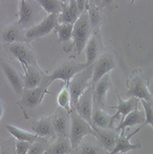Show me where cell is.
<instances>
[{"label": "cell", "instance_id": "6da1fadb", "mask_svg": "<svg viewBox=\"0 0 153 154\" xmlns=\"http://www.w3.org/2000/svg\"><path fill=\"white\" fill-rule=\"evenodd\" d=\"M51 83L52 82L50 80L49 75H45L43 82L37 88L31 90L24 89L21 94V99L17 103V104L22 110L26 119H29V116H28L29 112L39 106L43 101L44 95L50 93L48 88Z\"/></svg>", "mask_w": 153, "mask_h": 154}, {"label": "cell", "instance_id": "7a4b0ae2", "mask_svg": "<svg viewBox=\"0 0 153 154\" xmlns=\"http://www.w3.org/2000/svg\"><path fill=\"white\" fill-rule=\"evenodd\" d=\"M92 34V30L89 20L88 11L85 9L73 25V46L79 55L86 48L87 43Z\"/></svg>", "mask_w": 153, "mask_h": 154}, {"label": "cell", "instance_id": "3957f363", "mask_svg": "<svg viewBox=\"0 0 153 154\" xmlns=\"http://www.w3.org/2000/svg\"><path fill=\"white\" fill-rule=\"evenodd\" d=\"M87 136H95V131L91 125L79 116L74 110L70 114V133H69V140H70L73 150H75Z\"/></svg>", "mask_w": 153, "mask_h": 154}, {"label": "cell", "instance_id": "277c9868", "mask_svg": "<svg viewBox=\"0 0 153 154\" xmlns=\"http://www.w3.org/2000/svg\"><path fill=\"white\" fill-rule=\"evenodd\" d=\"M127 86L128 88L127 96L153 103V96L148 90V80L140 71L133 72L127 81Z\"/></svg>", "mask_w": 153, "mask_h": 154}, {"label": "cell", "instance_id": "5b68a950", "mask_svg": "<svg viewBox=\"0 0 153 154\" xmlns=\"http://www.w3.org/2000/svg\"><path fill=\"white\" fill-rule=\"evenodd\" d=\"M93 73V66H87L84 70L77 74L69 81V90L71 93V107L76 105L79 97L90 86V80Z\"/></svg>", "mask_w": 153, "mask_h": 154}, {"label": "cell", "instance_id": "8992f818", "mask_svg": "<svg viewBox=\"0 0 153 154\" xmlns=\"http://www.w3.org/2000/svg\"><path fill=\"white\" fill-rule=\"evenodd\" d=\"M115 65L116 61L113 52L106 51L100 55L93 65V73L90 80V87L92 91L96 84L115 67Z\"/></svg>", "mask_w": 153, "mask_h": 154}, {"label": "cell", "instance_id": "52a82bcc", "mask_svg": "<svg viewBox=\"0 0 153 154\" xmlns=\"http://www.w3.org/2000/svg\"><path fill=\"white\" fill-rule=\"evenodd\" d=\"M41 7L36 1H20L18 24L23 29H31L40 18Z\"/></svg>", "mask_w": 153, "mask_h": 154}, {"label": "cell", "instance_id": "ba28073f", "mask_svg": "<svg viewBox=\"0 0 153 154\" xmlns=\"http://www.w3.org/2000/svg\"><path fill=\"white\" fill-rule=\"evenodd\" d=\"M86 67L87 66L85 63H78L74 59H68L64 61L55 68L54 72L49 75V78L51 82L55 79H61L66 83L67 81H70L73 77L84 70Z\"/></svg>", "mask_w": 153, "mask_h": 154}, {"label": "cell", "instance_id": "9c48e42d", "mask_svg": "<svg viewBox=\"0 0 153 154\" xmlns=\"http://www.w3.org/2000/svg\"><path fill=\"white\" fill-rule=\"evenodd\" d=\"M5 48L20 62L22 67H25L26 66L38 65L36 62L35 52L29 43H16L5 45Z\"/></svg>", "mask_w": 153, "mask_h": 154}, {"label": "cell", "instance_id": "30bf717a", "mask_svg": "<svg viewBox=\"0 0 153 154\" xmlns=\"http://www.w3.org/2000/svg\"><path fill=\"white\" fill-rule=\"evenodd\" d=\"M57 24V15L50 14L49 16L44 18L41 23L27 30V32H25L27 43H30V42L34 40H39L41 37L49 34Z\"/></svg>", "mask_w": 153, "mask_h": 154}, {"label": "cell", "instance_id": "8fae6325", "mask_svg": "<svg viewBox=\"0 0 153 154\" xmlns=\"http://www.w3.org/2000/svg\"><path fill=\"white\" fill-rule=\"evenodd\" d=\"M0 66L13 91L16 94L21 95L24 91L23 77L17 71L15 67L4 58H0Z\"/></svg>", "mask_w": 153, "mask_h": 154}, {"label": "cell", "instance_id": "7c38bea8", "mask_svg": "<svg viewBox=\"0 0 153 154\" xmlns=\"http://www.w3.org/2000/svg\"><path fill=\"white\" fill-rule=\"evenodd\" d=\"M92 108H93V98H92V89L90 86L83 93L76 103V105L73 107L72 110H74L76 113L81 116L85 121H87L92 128Z\"/></svg>", "mask_w": 153, "mask_h": 154}, {"label": "cell", "instance_id": "4fadbf2b", "mask_svg": "<svg viewBox=\"0 0 153 154\" xmlns=\"http://www.w3.org/2000/svg\"><path fill=\"white\" fill-rule=\"evenodd\" d=\"M53 127L55 134L58 137L69 138L70 133V115L67 112L59 107L57 109L55 113L51 116Z\"/></svg>", "mask_w": 153, "mask_h": 154}, {"label": "cell", "instance_id": "5bb4252c", "mask_svg": "<svg viewBox=\"0 0 153 154\" xmlns=\"http://www.w3.org/2000/svg\"><path fill=\"white\" fill-rule=\"evenodd\" d=\"M0 38L6 45L27 43L24 29L18 24V22L11 23L4 27L0 32Z\"/></svg>", "mask_w": 153, "mask_h": 154}, {"label": "cell", "instance_id": "9a60e30c", "mask_svg": "<svg viewBox=\"0 0 153 154\" xmlns=\"http://www.w3.org/2000/svg\"><path fill=\"white\" fill-rule=\"evenodd\" d=\"M92 128L95 131L94 137L104 148V149L110 153L115 147L119 132H117L114 128L102 129L96 127H93Z\"/></svg>", "mask_w": 153, "mask_h": 154}, {"label": "cell", "instance_id": "2e32d148", "mask_svg": "<svg viewBox=\"0 0 153 154\" xmlns=\"http://www.w3.org/2000/svg\"><path fill=\"white\" fill-rule=\"evenodd\" d=\"M111 87V79L109 74L104 76L98 83L96 84L92 91L93 103L103 110H105L109 106L106 104V95L108 90Z\"/></svg>", "mask_w": 153, "mask_h": 154}, {"label": "cell", "instance_id": "e0dca14e", "mask_svg": "<svg viewBox=\"0 0 153 154\" xmlns=\"http://www.w3.org/2000/svg\"><path fill=\"white\" fill-rule=\"evenodd\" d=\"M24 70V89H34L37 88L43 82L45 74L41 70L38 65L35 66H26L23 67Z\"/></svg>", "mask_w": 153, "mask_h": 154}, {"label": "cell", "instance_id": "ac0fdd59", "mask_svg": "<svg viewBox=\"0 0 153 154\" xmlns=\"http://www.w3.org/2000/svg\"><path fill=\"white\" fill-rule=\"evenodd\" d=\"M143 127L138 128L136 131H134L133 133H130L128 135H124V130H122L121 133H119L117 140H116V144L115 149L111 151L109 154H117V153H126L127 151L130 150H134V149H138L141 147V144L138 142L136 144H132L130 142L131 137L136 134L138 131H139Z\"/></svg>", "mask_w": 153, "mask_h": 154}, {"label": "cell", "instance_id": "d6986e66", "mask_svg": "<svg viewBox=\"0 0 153 154\" xmlns=\"http://www.w3.org/2000/svg\"><path fill=\"white\" fill-rule=\"evenodd\" d=\"M79 12L77 8V3L74 0L64 1L62 11L57 16V22L59 24H71L74 25L79 17Z\"/></svg>", "mask_w": 153, "mask_h": 154}, {"label": "cell", "instance_id": "ffe728a7", "mask_svg": "<svg viewBox=\"0 0 153 154\" xmlns=\"http://www.w3.org/2000/svg\"><path fill=\"white\" fill-rule=\"evenodd\" d=\"M32 128L38 137L46 138L58 137L54 132L51 117H41L35 120L32 125Z\"/></svg>", "mask_w": 153, "mask_h": 154}, {"label": "cell", "instance_id": "44dd1931", "mask_svg": "<svg viewBox=\"0 0 153 154\" xmlns=\"http://www.w3.org/2000/svg\"><path fill=\"white\" fill-rule=\"evenodd\" d=\"M92 128L96 127L102 129H107V128H114V118L113 116H110L107 114L105 110L101 109L96 104L93 103L92 108Z\"/></svg>", "mask_w": 153, "mask_h": 154}, {"label": "cell", "instance_id": "7402d4cb", "mask_svg": "<svg viewBox=\"0 0 153 154\" xmlns=\"http://www.w3.org/2000/svg\"><path fill=\"white\" fill-rule=\"evenodd\" d=\"M117 93V92H116ZM117 98H118V105L117 106H109V108H113V109H117V113L113 116L114 121H117L120 120V116L121 117V122L126 118V116L127 115H129L131 112H133L134 110H136L137 108V104L139 100L137 98L135 97H131L128 101H124L123 99H121V97L119 96V94L117 93Z\"/></svg>", "mask_w": 153, "mask_h": 154}, {"label": "cell", "instance_id": "603a6c76", "mask_svg": "<svg viewBox=\"0 0 153 154\" xmlns=\"http://www.w3.org/2000/svg\"><path fill=\"white\" fill-rule=\"evenodd\" d=\"M101 47H102V41L94 34H91L90 38L89 39L87 45H86V55L87 61L86 66H93L94 63L99 58L101 54Z\"/></svg>", "mask_w": 153, "mask_h": 154}, {"label": "cell", "instance_id": "cb8c5ba5", "mask_svg": "<svg viewBox=\"0 0 153 154\" xmlns=\"http://www.w3.org/2000/svg\"><path fill=\"white\" fill-rule=\"evenodd\" d=\"M86 9L88 11L89 20L92 30V34L99 37L100 34V27L102 22V14L99 7L95 3H90L87 1Z\"/></svg>", "mask_w": 153, "mask_h": 154}, {"label": "cell", "instance_id": "d4e9b609", "mask_svg": "<svg viewBox=\"0 0 153 154\" xmlns=\"http://www.w3.org/2000/svg\"><path fill=\"white\" fill-rule=\"evenodd\" d=\"M143 122L145 123V112L140 111L138 110V108H136V110H134L129 115L126 116V118L118 125V127L115 128V130L119 132L124 130L126 128L134 127V125L142 124Z\"/></svg>", "mask_w": 153, "mask_h": 154}, {"label": "cell", "instance_id": "484cf974", "mask_svg": "<svg viewBox=\"0 0 153 154\" xmlns=\"http://www.w3.org/2000/svg\"><path fill=\"white\" fill-rule=\"evenodd\" d=\"M75 150L76 154H109L97 139L96 141H93L92 139L82 141Z\"/></svg>", "mask_w": 153, "mask_h": 154}, {"label": "cell", "instance_id": "4316f807", "mask_svg": "<svg viewBox=\"0 0 153 154\" xmlns=\"http://www.w3.org/2000/svg\"><path fill=\"white\" fill-rule=\"evenodd\" d=\"M73 149L69 138L57 137L53 144L49 145L44 154H70Z\"/></svg>", "mask_w": 153, "mask_h": 154}, {"label": "cell", "instance_id": "83f0119b", "mask_svg": "<svg viewBox=\"0 0 153 154\" xmlns=\"http://www.w3.org/2000/svg\"><path fill=\"white\" fill-rule=\"evenodd\" d=\"M57 103L58 105L65 109L67 113L70 115L72 112L71 107V93L69 90V81L66 82L65 85L62 87L61 91L57 95Z\"/></svg>", "mask_w": 153, "mask_h": 154}, {"label": "cell", "instance_id": "f1b7e54d", "mask_svg": "<svg viewBox=\"0 0 153 154\" xmlns=\"http://www.w3.org/2000/svg\"><path fill=\"white\" fill-rule=\"evenodd\" d=\"M6 128L14 137L17 138V140H20V141H27L30 143H33L38 137V136L35 133L34 134L31 133L29 131L20 129V128H19L17 127H14V125H7Z\"/></svg>", "mask_w": 153, "mask_h": 154}, {"label": "cell", "instance_id": "f546056e", "mask_svg": "<svg viewBox=\"0 0 153 154\" xmlns=\"http://www.w3.org/2000/svg\"><path fill=\"white\" fill-rule=\"evenodd\" d=\"M36 2L41 8H43L47 13H49V15L55 14L58 16L62 11V1H58V0H38Z\"/></svg>", "mask_w": 153, "mask_h": 154}, {"label": "cell", "instance_id": "4dcf8cb0", "mask_svg": "<svg viewBox=\"0 0 153 154\" xmlns=\"http://www.w3.org/2000/svg\"><path fill=\"white\" fill-rule=\"evenodd\" d=\"M54 30L58 33L59 43H67L70 40H73V25L58 23Z\"/></svg>", "mask_w": 153, "mask_h": 154}, {"label": "cell", "instance_id": "1f68e13d", "mask_svg": "<svg viewBox=\"0 0 153 154\" xmlns=\"http://www.w3.org/2000/svg\"><path fill=\"white\" fill-rule=\"evenodd\" d=\"M49 147L48 138L38 137L36 140L32 143L27 154H44Z\"/></svg>", "mask_w": 153, "mask_h": 154}, {"label": "cell", "instance_id": "d6a6232c", "mask_svg": "<svg viewBox=\"0 0 153 154\" xmlns=\"http://www.w3.org/2000/svg\"><path fill=\"white\" fill-rule=\"evenodd\" d=\"M144 112H145V123L143 125H150L153 128V110H152V103H149L144 100H140Z\"/></svg>", "mask_w": 153, "mask_h": 154}, {"label": "cell", "instance_id": "836d02e7", "mask_svg": "<svg viewBox=\"0 0 153 154\" xmlns=\"http://www.w3.org/2000/svg\"><path fill=\"white\" fill-rule=\"evenodd\" d=\"M32 143L27 141H20L17 140L15 144V153L16 154H27L30 149Z\"/></svg>", "mask_w": 153, "mask_h": 154}, {"label": "cell", "instance_id": "e575fe53", "mask_svg": "<svg viewBox=\"0 0 153 154\" xmlns=\"http://www.w3.org/2000/svg\"><path fill=\"white\" fill-rule=\"evenodd\" d=\"M77 3V8H78V10L79 12V15L80 14L83 13V11H84L86 9V5H87V1H82V0H78V1H76Z\"/></svg>", "mask_w": 153, "mask_h": 154}, {"label": "cell", "instance_id": "d590c367", "mask_svg": "<svg viewBox=\"0 0 153 154\" xmlns=\"http://www.w3.org/2000/svg\"><path fill=\"white\" fill-rule=\"evenodd\" d=\"M4 111H5V103L2 101H0V119H1V117L4 115Z\"/></svg>", "mask_w": 153, "mask_h": 154}, {"label": "cell", "instance_id": "8d00e7d4", "mask_svg": "<svg viewBox=\"0 0 153 154\" xmlns=\"http://www.w3.org/2000/svg\"><path fill=\"white\" fill-rule=\"evenodd\" d=\"M0 154H13V153L9 149H4V150H2L1 152H0Z\"/></svg>", "mask_w": 153, "mask_h": 154}, {"label": "cell", "instance_id": "74e56055", "mask_svg": "<svg viewBox=\"0 0 153 154\" xmlns=\"http://www.w3.org/2000/svg\"><path fill=\"white\" fill-rule=\"evenodd\" d=\"M151 91H152V93L151 94H153V83H152V86H151ZM153 96V95H152Z\"/></svg>", "mask_w": 153, "mask_h": 154}, {"label": "cell", "instance_id": "f35d334b", "mask_svg": "<svg viewBox=\"0 0 153 154\" xmlns=\"http://www.w3.org/2000/svg\"><path fill=\"white\" fill-rule=\"evenodd\" d=\"M152 110H153V103H152Z\"/></svg>", "mask_w": 153, "mask_h": 154}, {"label": "cell", "instance_id": "ab89813d", "mask_svg": "<svg viewBox=\"0 0 153 154\" xmlns=\"http://www.w3.org/2000/svg\"><path fill=\"white\" fill-rule=\"evenodd\" d=\"M0 86H1V84H0Z\"/></svg>", "mask_w": 153, "mask_h": 154}, {"label": "cell", "instance_id": "60d3db41", "mask_svg": "<svg viewBox=\"0 0 153 154\" xmlns=\"http://www.w3.org/2000/svg\"><path fill=\"white\" fill-rule=\"evenodd\" d=\"M70 154H71V153H70Z\"/></svg>", "mask_w": 153, "mask_h": 154}]
</instances>
